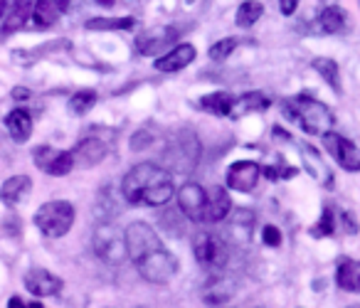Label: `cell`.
<instances>
[{
    "instance_id": "cell-1",
    "label": "cell",
    "mask_w": 360,
    "mask_h": 308,
    "mask_svg": "<svg viewBox=\"0 0 360 308\" xmlns=\"http://www.w3.org/2000/svg\"><path fill=\"white\" fill-rule=\"evenodd\" d=\"M129 259L150 283H168L178 274V259L163 247L155 229L146 222H131L124 229Z\"/></svg>"
},
{
    "instance_id": "cell-2",
    "label": "cell",
    "mask_w": 360,
    "mask_h": 308,
    "mask_svg": "<svg viewBox=\"0 0 360 308\" xmlns=\"http://www.w3.org/2000/svg\"><path fill=\"white\" fill-rule=\"evenodd\" d=\"M121 195L129 205L163 207L175 195V185L165 168L155 163H139L121 180Z\"/></svg>"
},
{
    "instance_id": "cell-3",
    "label": "cell",
    "mask_w": 360,
    "mask_h": 308,
    "mask_svg": "<svg viewBox=\"0 0 360 308\" xmlns=\"http://www.w3.org/2000/svg\"><path fill=\"white\" fill-rule=\"evenodd\" d=\"M281 111L286 114V119H291L301 131H306L309 136H323L333 126V114L326 104L316 101L314 96H291L281 104Z\"/></svg>"
},
{
    "instance_id": "cell-4",
    "label": "cell",
    "mask_w": 360,
    "mask_h": 308,
    "mask_svg": "<svg viewBox=\"0 0 360 308\" xmlns=\"http://www.w3.org/2000/svg\"><path fill=\"white\" fill-rule=\"evenodd\" d=\"M75 205L67 203V200H50V203L40 205L35 212V227L40 229L45 237L60 239L75 224Z\"/></svg>"
},
{
    "instance_id": "cell-5",
    "label": "cell",
    "mask_w": 360,
    "mask_h": 308,
    "mask_svg": "<svg viewBox=\"0 0 360 308\" xmlns=\"http://www.w3.org/2000/svg\"><path fill=\"white\" fill-rule=\"evenodd\" d=\"M91 247L94 254L109 267H121V264L129 259V249H126V234L121 227L111 222H101L94 229V237H91Z\"/></svg>"
},
{
    "instance_id": "cell-6",
    "label": "cell",
    "mask_w": 360,
    "mask_h": 308,
    "mask_svg": "<svg viewBox=\"0 0 360 308\" xmlns=\"http://www.w3.org/2000/svg\"><path fill=\"white\" fill-rule=\"evenodd\" d=\"M193 254H195L198 264L202 269H210V271L225 269L227 259H230L225 237H220L215 232H205V229L193 237Z\"/></svg>"
},
{
    "instance_id": "cell-7",
    "label": "cell",
    "mask_w": 360,
    "mask_h": 308,
    "mask_svg": "<svg viewBox=\"0 0 360 308\" xmlns=\"http://www.w3.org/2000/svg\"><path fill=\"white\" fill-rule=\"evenodd\" d=\"M32 160H35L37 168L45 170L47 175H55V178H62V175L75 170V155H72V150H57L52 146H37L32 150Z\"/></svg>"
},
{
    "instance_id": "cell-8",
    "label": "cell",
    "mask_w": 360,
    "mask_h": 308,
    "mask_svg": "<svg viewBox=\"0 0 360 308\" xmlns=\"http://www.w3.org/2000/svg\"><path fill=\"white\" fill-rule=\"evenodd\" d=\"M323 146L343 170H348V173H358L360 170V148L353 143V141L328 131V134H323Z\"/></svg>"
},
{
    "instance_id": "cell-9",
    "label": "cell",
    "mask_w": 360,
    "mask_h": 308,
    "mask_svg": "<svg viewBox=\"0 0 360 308\" xmlns=\"http://www.w3.org/2000/svg\"><path fill=\"white\" fill-rule=\"evenodd\" d=\"M178 207L193 222H207V190L198 183H186L178 190Z\"/></svg>"
},
{
    "instance_id": "cell-10",
    "label": "cell",
    "mask_w": 360,
    "mask_h": 308,
    "mask_svg": "<svg viewBox=\"0 0 360 308\" xmlns=\"http://www.w3.org/2000/svg\"><path fill=\"white\" fill-rule=\"evenodd\" d=\"M165 158L168 163L175 165V170H193L195 168V160H198V139L188 131L178 134L170 143V148L165 150Z\"/></svg>"
},
{
    "instance_id": "cell-11",
    "label": "cell",
    "mask_w": 360,
    "mask_h": 308,
    "mask_svg": "<svg viewBox=\"0 0 360 308\" xmlns=\"http://www.w3.org/2000/svg\"><path fill=\"white\" fill-rule=\"evenodd\" d=\"M262 168L255 160H237L227 170V188L237 190V193H252L259 183Z\"/></svg>"
},
{
    "instance_id": "cell-12",
    "label": "cell",
    "mask_w": 360,
    "mask_h": 308,
    "mask_svg": "<svg viewBox=\"0 0 360 308\" xmlns=\"http://www.w3.org/2000/svg\"><path fill=\"white\" fill-rule=\"evenodd\" d=\"M178 27H153V30H146L143 35L136 40V50L139 55L150 57V55H158L163 52L168 45H173L178 40Z\"/></svg>"
},
{
    "instance_id": "cell-13",
    "label": "cell",
    "mask_w": 360,
    "mask_h": 308,
    "mask_svg": "<svg viewBox=\"0 0 360 308\" xmlns=\"http://www.w3.org/2000/svg\"><path fill=\"white\" fill-rule=\"evenodd\" d=\"M62 286H65V281L52 271H47V269H30L25 274V288L37 298L57 296L62 291Z\"/></svg>"
},
{
    "instance_id": "cell-14",
    "label": "cell",
    "mask_w": 360,
    "mask_h": 308,
    "mask_svg": "<svg viewBox=\"0 0 360 308\" xmlns=\"http://www.w3.org/2000/svg\"><path fill=\"white\" fill-rule=\"evenodd\" d=\"M195 47L193 45H175L173 50H168L163 57H158L155 60V70L158 72H165V75H173V72H180L186 70L188 65H193V60H195Z\"/></svg>"
},
{
    "instance_id": "cell-15",
    "label": "cell",
    "mask_w": 360,
    "mask_h": 308,
    "mask_svg": "<svg viewBox=\"0 0 360 308\" xmlns=\"http://www.w3.org/2000/svg\"><path fill=\"white\" fill-rule=\"evenodd\" d=\"M109 148H106L104 141L99 139H84L77 143V148L72 150L75 155V165H84V168H91V165H99L101 160L106 158Z\"/></svg>"
},
{
    "instance_id": "cell-16",
    "label": "cell",
    "mask_w": 360,
    "mask_h": 308,
    "mask_svg": "<svg viewBox=\"0 0 360 308\" xmlns=\"http://www.w3.org/2000/svg\"><path fill=\"white\" fill-rule=\"evenodd\" d=\"M30 190H32V180L27 175H13L0 188V203L8 205V207H18L30 195Z\"/></svg>"
},
{
    "instance_id": "cell-17",
    "label": "cell",
    "mask_w": 360,
    "mask_h": 308,
    "mask_svg": "<svg viewBox=\"0 0 360 308\" xmlns=\"http://www.w3.org/2000/svg\"><path fill=\"white\" fill-rule=\"evenodd\" d=\"M6 129L15 143H25L32 136V116L27 109H13L6 116Z\"/></svg>"
},
{
    "instance_id": "cell-18",
    "label": "cell",
    "mask_w": 360,
    "mask_h": 308,
    "mask_svg": "<svg viewBox=\"0 0 360 308\" xmlns=\"http://www.w3.org/2000/svg\"><path fill=\"white\" fill-rule=\"evenodd\" d=\"M301 158H304V168L314 175L319 183H323L326 188H333V175H330L328 165L323 163L321 153L311 146H301Z\"/></svg>"
},
{
    "instance_id": "cell-19",
    "label": "cell",
    "mask_w": 360,
    "mask_h": 308,
    "mask_svg": "<svg viewBox=\"0 0 360 308\" xmlns=\"http://www.w3.org/2000/svg\"><path fill=\"white\" fill-rule=\"evenodd\" d=\"M232 212V200L225 188L207 190V222H222Z\"/></svg>"
},
{
    "instance_id": "cell-20",
    "label": "cell",
    "mask_w": 360,
    "mask_h": 308,
    "mask_svg": "<svg viewBox=\"0 0 360 308\" xmlns=\"http://www.w3.org/2000/svg\"><path fill=\"white\" fill-rule=\"evenodd\" d=\"M335 283L348 293H360V262L355 259H340L335 269Z\"/></svg>"
},
{
    "instance_id": "cell-21",
    "label": "cell",
    "mask_w": 360,
    "mask_h": 308,
    "mask_svg": "<svg viewBox=\"0 0 360 308\" xmlns=\"http://www.w3.org/2000/svg\"><path fill=\"white\" fill-rule=\"evenodd\" d=\"M230 237L232 242L245 244L250 242L252 237V227H255V212L252 210H237V212H230Z\"/></svg>"
},
{
    "instance_id": "cell-22",
    "label": "cell",
    "mask_w": 360,
    "mask_h": 308,
    "mask_svg": "<svg viewBox=\"0 0 360 308\" xmlns=\"http://www.w3.org/2000/svg\"><path fill=\"white\" fill-rule=\"evenodd\" d=\"M264 109H269V99H266L262 91H247L245 96L235 99L230 116H232V119H240V116L255 114V111H264Z\"/></svg>"
},
{
    "instance_id": "cell-23",
    "label": "cell",
    "mask_w": 360,
    "mask_h": 308,
    "mask_svg": "<svg viewBox=\"0 0 360 308\" xmlns=\"http://www.w3.org/2000/svg\"><path fill=\"white\" fill-rule=\"evenodd\" d=\"M62 0H37L32 6V20L37 27H50L60 20L62 15Z\"/></svg>"
},
{
    "instance_id": "cell-24",
    "label": "cell",
    "mask_w": 360,
    "mask_h": 308,
    "mask_svg": "<svg viewBox=\"0 0 360 308\" xmlns=\"http://www.w3.org/2000/svg\"><path fill=\"white\" fill-rule=\"evenodd\" d=\"M30 15H32V0H15L11 11L6 13V25H3V32L11 35V32L20 30Z\"/></svg>"
},
{
    "instance_id": "cell-25",
    "label": "cell",
    "mask_w": 360,
    "mask_h": 308,
    "mask_svg": "<svg viewBox=\"0 0 360 308\" xmlns=\"http://www.w3.org/2000/svg\"><path fill=\"white\" fill-rule=\"evenodd\" d=\"M235 296V283L227 281V278H215L205 286L202 291V301L210 303V306H220V303H227Z\"/></svg>"
},
{
    "instance_id": "cell-26",
    "label": "cell",
    "mask_w": 360,
    "mask_h": 308,
    "mask_svg": "<svg viewBox=\"0 0 360 308\" xmlns=\"http://www.w3.org/2000/svg\"><path fill=\"white\" fill-rule=\"evenodd\" d=\"M314 70L319 72V77L335 91V94L343 91V86H340V67L335 60H330V57H316Z\"/></svg>"
},
{
    "instance_id": "cell-27",
    "label": "cell",
    "mask_w": 360,
    "mask_h": 308,
    "mask_svg": "<svg viewBox=\"0 0 360 308\" xmlns=\"http://www.w3.org/2000/svg\"><path fill=\"white\" fill-rule=\"evenodd\" d=\"M345 25V11L338 6H328L321 11L319 15V27L321 32H326V35H335V32H340Z\"/></svg>"
},
{
    "instance_id": "cell-28",
    "label": "cell",
    "mask_w": 360,
    "mask_h": 308,
    "mask_svg": "<svg viewBox=\"0 0 360 308\" xmlns=\"http://www.w3.org/2000/svg\"><path fill=\"white\" fill-rule=\"evenodd\" d=\"M232 104H235V96H230L227 91H215V94H207L200 99V106L205 111L215 116H230Z\"/></svg>"
},
{
    "instance_id": "cell-29",
    "label": "cell",
    "mask_w": 360,
    "mask_h": 308,
    "mask_svg": "<svg viewBox=\"0 0 360 308\" xmlns=\"http://www.w3.org/2000/svg\"><path fill=\"white\" fill-rule=\"evenodd\" d=\"M262 15H264V6H262L259 0H245V3L237 8L235 23L240 27H252Z\"/></svg>"
},
{
    "instance_id": "cell-30",
    "label": "cell",
    "mask_w": 360,
    "mask_h": 308,
    "mask_svg": "<svg viewBox=\"0 0 360 308\" xmlns=\"http://www.w3.org/2000/svg\"><path fill=\"white\" fill-rule=\"evenodd\" d=\"M134 25V18H91L86 20V30H131Z\"/></svg>"
},
{
    "instance_id": "cell-31",
    "label": "cell",
    "mask_w": 360,
    "mask_h": 308,
    "mask_svg": "<svg viewBox=\"0 0 360 308\" xmlns=\"http://www.w3.org/2000/svg\"><path fill=\"white\" fill-rule=\"evenodd\" d=\"M94 104H96V91L82 89L70 99V111H72V114H77V116H82V114H86V111H89Z\"/></svg>"
},
{
    "instance_id": "cell-32",
    "label": "cell",
    "mask_w": 360,
    "mask_h": 308,
    "mask_svg": "<svg viewBox=\"0 0 360 308\" xmlns=\"http://www.w3.org/2000/svg\"><path fill=\"white\" fill-rule=\"evenodd\" d=\"M237 45H240V40H235V37H225V40L215 42V45L210 47V60L212 62H225L227 57L235 52Z\"/></svg>"
},
{
    "instance_id": "cell-33",
    "label": "cell",
    "mask_w": 360,
    "mask_h": 308,
    "mask_svg": "<svg viewBox=\"0 0 360 308\" xmlns=\"http://www.w3.org/2000/svg\"><path fill=\"white\" fill-rule=\"evenodd\" d=\"M333 232H335L333 210H330V207H323V214H321L319 224H316V227L311 229V234H314V237H330Z\"/></svg>"
},
{
    "instance_id": "cell-34",
    "label": "cell",
    "mask_w": 360,
    "mask_h": 308,
    "mask_svg": "<svg viewBox=\"0 0 360 308\" xmlns=\"http://www.w3.org/2000/svg\"><path fill=\"white\" fill-rule=\"evenodd\" d=\"M262 239H264L266 247H279V244H281V232L274 227V224H266L264 232H262Z\"/></svg>"
},
{
    "instance_id": "cell-35",
    "label": "cell",
    "mask_w": 360,
    "mask_h": 308,
    "mask_svg": "<svg viewBox=\"0 0 360 308\" xmlns=\"http://www.w3.org/2000/svg\"><path fill=\"white\" fill-rule=\"evenodd\" d=\"M338 219H340V227H343L345 234H355V232H358V222H355V217L350 212H345V210H343Z\"/></svg>"
},
{
    "instance_id": "cell-36",
    "label": "cell",
    "mask_w": 360,
    "mask_h": 308,
    "mask_svg": "<svg viewBox=\"0 0 360 308\" xmlns=\"http://www.w3.org/2000/svg\"><path fill=\"white\" fill-rule=\"evenodd\" d=\"M150 143V134H146V131H139V134L131 139V148L134 150H141L143 146H148Z\"/></svg>"
},
{
    "instance_id": "cell-37",
    "label": "cell",
    "mask_w": 360,
    "mask_h": 308,
    "mask_svg": "<svg viewBox=\"0 0 360 308\" xmlns=\"http://www.w3.org/2000/svg\"><path fill=\"white\" fill-rule=\"evenodd\" d=\"M301 0H279V11L281 15H294L296 8H299Z\"/></svg>"
},
{
    "instance_id": "cell-38",
    "label": "cell",
    "mask_w": 360,
    "mask_h": 308,
    "mask_svg": "<svg viewBox=\"0 0 360 308\" xmlns=\"http://www.w3.org/2000/svg\"><path fill=\"white\" fill-rule=\"evenodd\" d=\"M13 96H15V99H27V96H30V91H27V89H13Z\"/></svg>"
},
{
    "instance_id": "cell-39",
    "label": "cell",
    "mask_w": 360,
    "mask_h": 308,
    "mask_svg": "<svg viewBox=\"0 0 360 308\" xmlns=\"http://www.w3.org/2000/svg\"><path fill=\"white\" fill-rule=\"evenodd\" d=\"M274 136H276V139H284V141H291V136H289V134H286V131H281V129H279V126H276V129H274Z\"/></svg>"
},
{
    "instance_id": "cell-40",
    "label": "cell",
    "mask_w": 360,
    "mask_h": 308,
    "mask_svg": "<svg viewBox=\"0 0 360 308\" xmlns=\"http://www.w3.org/2000/svg\"><path fill=\"white\" fill-rule=\"evenodd\" d=\"M6 13H8V0H0V20L6 18Z\"/></svg>"
},
{
    "instance_id": "cell-41",
    "label": "cell",
    "mask_w": 360,
    "mask_h": 308,
    "mask_svg": "<svg viewBox=\"0 0 360 308\" xmlns=\"http://www.w3.org/2000/svg\"><path fill=\"white\" fill-rule=\"evenodd\" d=\"M11 306H22V298L13 296V298H11Z\"/></svg>"
},
{
    "instance_id": "cell-42",
    "label": "cell",
    "mask_w": 360,
    "mask_h": 308,
    "mask_svg": "<svg viewBox=\"0 0 360 308\" xmlns=\"http://www.w3.org/2000/svg\"><path fill=\"white\" fill-rule=\"evenodd\" d=\"M96 3H99V6H106V8L114 6V0H96Z\"/></svg>"
},
{
    "instance_id": "cell-43",
    "label": "cell",
    "mask_w": 360,
    "mask_h": 308,
    "mask_svg": "<svg viewBox=\"0 0 360 308\" xmlns=\"http://www.w3.org/2000/svg\"><path fill=\"white\" fill-rule=\"evenodd\" d=\"M188 3H193V0H188Z\"/></svg>"
}]
</instances>
